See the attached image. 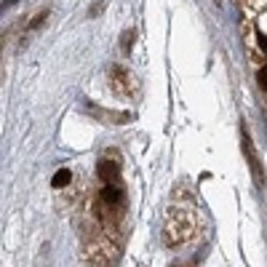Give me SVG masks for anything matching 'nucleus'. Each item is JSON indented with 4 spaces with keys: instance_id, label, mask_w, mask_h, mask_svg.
<instances>
[{
    "instance_id": "f257e3e1",
    "label": "nucleus",
    "mask_w": 267,
    "mask_h": 267,
    "mask_svg": "<svg viewBox=\"0 0 267 267\" xmlns=\"http://www.w3.org/2000/svg\"><path fill=\"white\" fill-rule=\"evenodd\" d=\"M96 174H99V179H102V182L112 184L115 179H118V166H115V163H110V160H102V163H99V168H96Z\"/></svg>"
},
{
    "instance_id": "f03ea898",
    "label": "nucleus",
    "mask_w": 267,
    "mask_h": 267,
    "mask_svg": "<svg viewBox=\"0 0 267 267\" xmlns=\"http://www.w3.org/2000/svg\"><path fill=\"white\" fill-rule=\"evenodd\" d=\"M69 182H72V174H69V168H59V171L54 174V179H51L54 187H67Z\"/></svg>"
},
{
    "instance_id": "7ed1b4c3",
    "label": "nucleus",
    "mask_w": 267,
    "mask_h": 267,
    "mask_svg": "<svg viewBox=\"0 0 267 267\" xmlns=\"http://www.w3.org/2000/svg\"><path fill=\"white\" fill-rule=\"evenodd\" d=\"M102 198H104V203H118L123 198V192H120V187H112V184H107L104 192H102Z\"/></svg>"
},
{
    "instance_id": "20e7f679",
    "label": "nucleus",
    "mask_w": 267,
    "mask_h": 267,
    "mask_svg": "<svg viewBox=\"0 0 267 267\" xmlns=\"http://www.w3.org/2000/svg\"><path fill=\"white\" fill-rule=\"evenodd\" d=\"M257 80H259V86H262V88H267V64H264V67L259 69V75H257Z\"/></svg>"
},
{
    "instance_id": "39448f33",
    "label": "nucleus",
    "mask_w": 267,
    "mask_h": 267,
    "mask_svg": "<svg viewBox=\"0 0 267 267\" xmlns=\"http://www.w3.org/2000/svg\"><path fill=\"white\" fill-rule=\"evenodd\" d=\"M131 38H134V32H126V35H123V45H126V48L131 45Z\"/></svg>"
},
{
    "instance_id": "423d86ee",
    "label": "nucleus",
    "mask_w": 267,
    "mask_h": 267,
    "mask_svg": "<svg viewBox=\"0 0 267 267\" xmlns=\"http://www.w3.org/2000/svg\"><path fill=\"white\" fill-rule=\"evenodd\" d=\"M259 45H262V51L267 54V38H264V35H259Z\"/></svg>"
}]
</instances>
